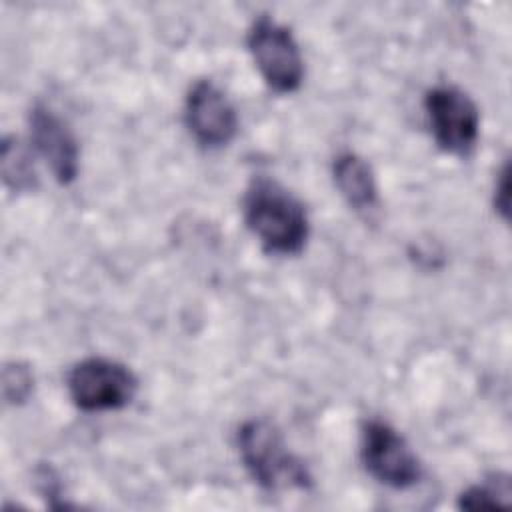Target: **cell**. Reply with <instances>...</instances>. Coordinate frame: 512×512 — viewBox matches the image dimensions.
Returning a JSON list of instances; mask_svg holds the SVG:
<instances>
[{"instance_id":"11","label":"cell","mask_w":512,"mask_h":512,"mask_svg":"<svg viewBox=\"0 0 512 512\" xmlns=\"http://www.w3.org/2000/svg\"><path fill=\"white\" fill-rule=\"evenodd\" d=\"M458 506L466 510H488L510 506V480L508 476H492L484 484L470 486L458 498Z\"/></svg>"},{"instance_id":"7","label":"cell","mask_w":512,"mask_h":512,"mask_svg":"<svg viewBox=\"0 0 512 512\" xmlns=\"http://www.w3.org/2000/svg\"><path fill=\"white\" fill-rule=\"evenodd\" d=\"M184 118L190 134L206 148L226 146L238 130V116L232 102L210 80H198L190 88Z\"/></svg>"},{"instance_id":"9","label":"cell","mask_w":512,"mask_h":512,"mask_svg":"<svg viewBox=\"0 0 512 512\" xmlns=\"http://www.w3.org/2000/svg\"><path fill=\"white\" fill-rule=\"evenodd\" d=\"M334 182L340 194L356 210H366L376 204V180L370 164L358 154L344 152L334 158Z\"/></svg>"},{"instance_id":"5","label":"cell","mask_w":512,"mask_h":512,"mask_svg":"<svg viewBox=\"0 0 512 512\" xmlns=\"http://www.w3.org/2000/svg\"><path fill=\"white\" fill-rule=\"evenodd\" d=\"M430 130L436 144L450 154H468L480 128L474 100L456 86H436L424 98Z\"/></svg>"},{"instance_id":"12","label":"cell","mask_w":512,"mask_h":512,"mask_svg":"<svg viewBox=\"0 0 512 512\" xmlns=\"http://www.w3.org/2000/svg\"><path fill=\"white\" fill-rule=\"evenodd\" d=\"M32 372L24 364H8L2 374V392L6 402H24L32 392Z\"/></svg>"},{"instance_id":"6","label":"cell","mask_w":512,"mask_h":512,"mask_svg":"<svg viewBox=\"0 0 512 512\" xmlns=\"http://www.w3.org/2000/svg\"><path fill=\"white\" fill-rule=\"evenodd\" d=\"M362 462L382 484L404 490L418 482L420 462L402 434L382 420H368L362 428Z\"/></svg>"},{"instance_id":"4","label":"cell","mask_w":512,"mask_h":512,"mask_svg":"<svg viewBox=\"0 0 512 512\" xmlns=\"http://www.w3.org/2000/svg\"><path fill=\"white\" fill-rule=\"evenodd\" d=\"M248 48L266 80L276 92H294L304 76V62L292 32L276 20L262 16L248 32Z\"/></svg>"},{"instance_id":"8","label":"cell","mask_w":512,"mask_h":512,"mask_svg":"<svg viewBox=\"0 0 512 512\" xmlns=\"http://www.w3.org/2000/svg\"><path fill=\"white\" fill-rule=\"evenodd\" d=\"M28 122L36 152L60 184H70L78 174V142L66 122L46 106H34Z\"/></svg>"},{"instance_id":"10","label":"cell","mask_w":512,"mask_h":512,"mask_svg":"<svg viewBox=\"0 0 512 512\" xmlns=\"http://www.w3.org/2000/svg\"><path fill=\"white\" fill-rule=\"evenodd\" d=\"M2 176L6 186L16 192L30 190L36 184L30 150L18 138H4L2 142Z\"/></svg>"},{"instance_id":"3","label":"cell","mask_w":512,"mask_h":512,"mask_svg":"<svg viewBox=\"0 0 512 512\" xmlns=\"http://www.w3.org/2000/svg\"><path fill=\"white\" fill-rule=\"evenodd\" d=\"M72 402L84 412L116 410L136 394L134 374L120 362L108 358H86L68 374Z\"/></svg>"},{"instance_id":"13","label":"cell","mask_w":512,"mask_h":512,"mask_svg":"<svg viewBox=\"0 0 512 512\" xmlns=\"http://www.w3.org/2000/svg\"><path fill=\"white\" fill-rule=\"evenodd\" d=\"M494 204L500 210L504 218H508V204H510V194H508V164L502 166L496 182V192H494Z\"/></svg>"},{"instance_id":"2","label":"cell","mask_w":512,"mask_h":512,"mask_svg":"<svg viewBox=\"0 0 512 512\" xmlns=\"http://www.w3.org/2000/svg\"><path fill=\"white\" fill-rule=\"evenodd\" d=\"M238 452L254 482L266 490L306 488L310 474L268 420H248L238 428Z\"/></svg>"},{"instance_id":"1","label":"cell","mask_w":512,"mask_h":512,"mask_svg":"<svg viewBox=\"0 0 512 512\" xmlns=\"http://www.w3.org/2000/svg\"><path fill=\"white\" fill-rule=\"evenodd\" d=\"M244 220L266 252L296 254L306 244V210L276 180L256 178L250 184L244 196Z\"/></svg>"}]
</instances>
